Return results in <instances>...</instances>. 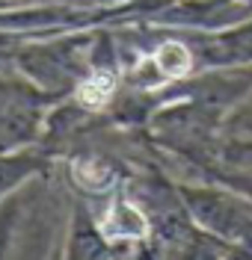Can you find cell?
Wrapping results in <instances>:
<instances>
[{
	"instance_id": "3",
	"label": "cell",
	"mask_w": 252,
	"mask_h": 260,
	"mask_svg": "<svg viewBox=\"0 0 252 260\" xmlns=\"http://www.w3.org/2000/svg\"><path fill=\"white\" fill-rule=\"evenodd\" d=\"M154 62L160 65V71H166L172 77H181V74H187V68H190V53H187L184 45L169 42V45H163V48L154 53Z\"/></svg>"
},
{
	"instance_id": "1",
	"label": "cell",
	"mask_w": 252,
	"mask_h": 260,
	"mask_svg": "<svg viewBox=\"0 0 252 260\" xmlns=\"http://www.w3.org/2000/svg\"><path fill=\"white\" fill-rule=\"evenodd\" d=\"M101 228L107 237H143L149 225H146L143 213H136L131 204H116Z\"/></svg>"
},
{
	"instance_id": "2",
	"label": "cell",
	"mask_w": 252,
	"mask_h": 260,
	"mask_svg": "<svg viewBox=\"0 0 252 260\" xmlns=\"http://www.w3.org/2000/svg\"><path fill=\"white\" fill-rule=\"evenodd\" d=\"M110 95H113V77L110 74H92L77 89V98L86 107H104L110 101Z\"/></svg>"
}]
</instances>
